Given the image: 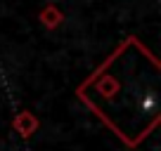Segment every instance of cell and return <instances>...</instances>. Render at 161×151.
<instances>
[{
	"instance_id": "obj_1",
	"label": "cell",
	"mask_w": 161,
	"mask_h": 151,
	"mask_svg": "<svg viewBox=\"0 0 161 151\" xmlns=\"http://www.w3.org/2000/svg\"><path fill=\"white\" fill-rule=\"evenodd\" d=\"M159 73L156 57L128 35L76 95L123 144L135 149L159 125Z\"/></svg>"
},
{
	"instance_id": "obj_2",
	"label": "cell",
	"mask_w": 161,
	"mask_h": 151,
	"mask_svg": "<svg viewBox=\"0 0 161 151\" xmlns=\"http://www.w3.org/2000/svg\"><path fill=\"white\" fill-rule=\"evenodd\" d=\"M38 125H40L38 118H36V113H31V111H19V113L12 118V128H14V132H19L24 139H29V137L38 130Z\"/></svg>"
},
{
	"instance_id": "obj_3",
	"label": "cell",
	"mask_w": 161,
	"mask_h": 151,
	"mask_svg": "<svg viewBox=\"0 0 161 151\" xmlns=\"http://www.w3.org/2000/svg\"><path fill=\"white\" fill-rule=\"evenodd\" d=\"M40 24L45 26V29H57V26L62 24V21H64V14H62V10L57 5H47V7H43V10H40Z\"/></svg>"
}]
</instances>
